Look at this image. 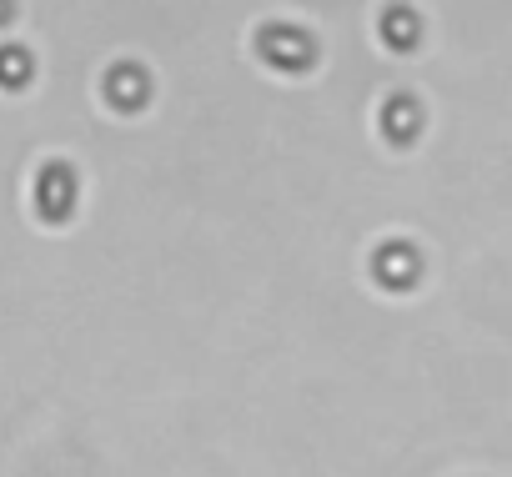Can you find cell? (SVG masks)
<instances>
[{"mask_svg": "<svg viewBox=\"0 0 512 477\" xmlns=\"http://www.w3.org/2000/svg\"><path fill=\"white\" fill-rule=\"evenodd\" d=\"M36 211H41L46 221H66V216L76 211V176H71V166L51 161V166L41 171V181H36Z\"/></svg>", "mask_w": 512, "mask_h": 477, "instance_id": "cell-2", "label": "cell"}, {"mask_svg": "<svg viewBox=\"0 0 512 477\" xmlns=\"http://www.w3.org/2000/svg\"><path fill=\"white\" fill-rule=\"evenodd\" d=\"M382 131H387L392 141H412V136L422 131V116H417V106H412L407 96L387 101V106H382Z\"/></svg>", "mask_w": 512, "mask_h": 477, "instance_id": "cell-5", "label": "cell"}, {"mask_svg": "<svg viewBox=\"0 0 512 477\" xmlns=\"http://www.w3.org/2000/svg\"><path fill=\"white\" fill-rule=\"evenodd\" d=\"M372 272H377V282L382 287H412L417 282V252L407 247V242H387L377 257H372Z\"/></svg>", "mask_w": 512, "mask_h": 477, "instance_id": "cell-3", "label": "cell"}, {"mask_svg": "<svg viewBox=\"0 0 512 477\" xmlns=\"http://www.w3.org/2000/svg\"><path fill=\"white\" fill-rule=\"evenodd\" d=\"M146 96H151V81H146V71H141V66H116V71L106 76V101H111V106L136 111Z\"/></svg>", "mask_w": 512, "mask_h": 477, "instance_id": "cell-4", "label": "cell"}, {"mask_svg": "<svg viewBox=\"0 0 512 477\" xmlns=\"http://www.w3.org/2000/svg\"><path fill=\"white\" fill-rule=\"evenodd\" d=\"M262 56H267L272 66H282V71H302V66L317 61V46H312V36L297 31V26H267V31H262Z\"/></svg>", "mask_w": 512, "mask_h": 477, "instance_id": "cell-1", "label": "cell"}, {"mask_svg": "<svg viewBox=\"0 0 512 477\" xmlns=\"http://www.w3.org/2000/svg\"><path fill=\"white\" fill-rule=\"evenodd\" d=\"M31 51H21V46H6V51H0V86H6V91H21L26 81H31Z\"/></svg>", "mask_w": 512, "mask_h": 477, "instance_id": "cell-7", "label": "cell"}, {"mask_svg": "<svg viewBox=\"0 0 512 477\" xmlns=\"http://www.w3.org/2000/svg\"><path fill=\"white\" fill-rule=\"evenodd\" d=\"M11 21V0H0V26H6Z\"/></svg>", "mask_w": 512, "mask_h": 477, "instance_id": "cell-8", "label": "cell"}, {"mask_svg": "<svg viewBox=\"0 0 512 477\" xmlns=\"http://www.w3.org/2000/svg\"><path fill=\"white\" fill-rule=\"evenodd\" d=\"M382 36H387V46L412 51V46H417V16H412L407 6H392V11L382 16Z\"/></svg>", "mask_w": 512, "mask_h": 477, "instance_id": "cell-6", "label": "cell"}]
</instances>
